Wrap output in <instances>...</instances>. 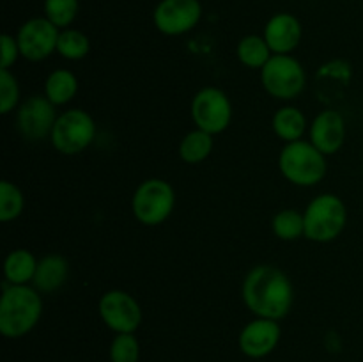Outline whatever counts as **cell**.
<instances>
[{
    "instance_id": "cell-13",
    "label": "cell",
    "mask_w": 363,
    "mask_h": 362,
    "mask_svg": "<svg viewBox=\"0 0 363 362\" xmlns=\"http://www.w3.org/2000/svg\"><path fill=\"white\" fill-rule=\"evenodd\" d=\"M282 329L277 319L255 318L241 329L238 344L241 353L250 358H264L279 344Z\"/></svg>"
},
{
    "instance_id": "cell-15",
    "label": "cell",
    "mask_w": 363,
    "mask_h": 362,
    "mask_svg": "<svg viewBox=\"0 0 363 362\" xmlns=\"http://www.w3.org/2000/svg\"><path fill=\"white\" fill-rule=\"evenodd\" d=\"M301 28L300 20L291 13H277L266 21L262 38L268 43L269 50L279 55H286L293 50L298 48L301 41Z\"/></svg>"
},
{
    "instance_id": "cell-3",
    "label": "cell",
    "mask_w": 363,
    "mask_h": 362,
    "mask_svg": "<svg viewBox=\"0 0 363 362\" xmlns=\"http://www.w3.org/2000/svg\"><path fill=\"white\" fill-rule=\"evenodd\" d=\"M279 169L289 183L296 187H314L321 183L328 170L326 155L311 141L289 142L279 155Z\"/></svg>"
},
{
    "instance_id": "cell-14",
    "label": "cell",
    "mask_w": 363,
    "mask_h": 362,
    "mask_svg": "<svg viewBox=\"0 0 363 362\" xmlns=\"http://www.w3.org/2000/svg\"><path fill=\"white\" fill-rule=\"evenodd\" d=\"M308 141L326 156L339 153L346 141V121L342 114L332 109L319 112L311 124Z\"/></svg>"
},
{
    "instance_id": "cell-1",
    "label": "cell",
    "mask_w": 363,
    "mask_h": 362,
    "mask_svg": "<svg viewBox=\"0 0 363 362\" xmlns=\"http://www.w3.org/2000/svg\"><path fill=\"white\" fill-rule=\"evenodd\" d=\"M243 302L255 318L282 319L294 302V287L287 273L272 265H259L247 273L241 286Z\"/></svg>"
},
{
    "instance_id": "cell-10",
    "label": "cell",
    "mask_w": 363,
    "mask_h": 362,
    "mask_svg": "<svg viewBox=\"0 0 363 362\" xmlns=\"http://www.w3.org/2000/svg\"><path fill=\"white\" fill-rule=\"evenodd\" d=\"M202 20L199 0H160L152 13V21L163 35H183L194 31Z\"/></svg>"
},
{
    "instance_id": "cell-23",
    "label": "cell",
    "mask_w": 363,
    "mask_h": 362,
    "mask_svg": "<svg viewBox=\"0 0 363 362\" xmlns=\"http://www.w3.org/2000/svg\"><path fill=\"white\" fill-rule=\"evenodd\" d=\"M273 233L277 238L284 241H294L300 236H305V219L303 213L298 209L287 208L273 216Z\"/></svg>"
},
{
    "instance_id": "cell-27",
    "label": "cell",
    "mask_w": 363,
    "mask_h": 362,
    "mask_svg": "<svg viewBox=\"0 0 363 362\" xmlns=\"http://www.w3.org/2000/svg\"><path fill=\"white\" fill-rule=\"evenodd\" d=\"M20 103V85L9 70H0V112L4 116L18 109Z\"/></svg>"
},
{
    "instance_id": "cell-18",
    "label": "cell",
    "mask_w": 363,
    "mask_h": 362,
    "mask_svg": "<svg viewBox=\"0 0 363 362\" xmlns=\"http://www.w3.org/2000/svg\"><path fill=\"white\" fill-rule=\"evenodd\" d=\"M273 131L282 142L301 141L303 133L307 131V117L298 106H280L275 112L272 121Z\"/></svg>"
},
{
    "instance_id": "cell-21",
    "label": "cell",
    "mask_w": 363,
    "mask_h": 362,
    "mask_svg": "<svg viewBox=\"0 0 363 362\" xmlns=\"http://www.w3.org/2000/svg\"><path fill=\"white\" fill-rule=\"evenodd\" d=\"M213 137L215 135L208 133L204 130H199V128L184 135L183 141L179 142L181 160L191 163V165L204 162L213 151Z\"/></svg>"
},
{
    "instance_id": "cell-17",
    "label": "cell",
    "mask_w": 363,
    "mask_h": 362,
    "mask_svg": "<svg viewBox=\"0 0 363 362\" xmlns=\"http://www.w3.org/2000/svg\"><path fill=\"white\" fill-rule=\"evenodd\" d=\"M38 261L35 256L27 248H14L7 254L4 261V277L7 284L14 286H23L34 280L35 270H38Z\"/></svg>"
},
{
    "instance_id": "cell-9",
    "label": "cell",
    "mask_w": 363,
    "mask_h": 362,
    "mask_svg": "<svg viewBox=\"0 0 363 362\" xmlns=\"http://www.w3.org/2000/svg\"><path fill=\"white\" fill-rule=\"evenodd\" d=\"M98 312L103 323L116 334H135L142 323V307L133 295L110 290L101 295Z\"/></svg>"
},
{
    "instance_id": "cell-26",
    "label": "cell",
    "mask_w": 363,
    "mask_h": 362,
    "mask_svg": "<svg viewBox=\"0 0 363 362\" xmlns=\"http://www.w3.org/2000/svg\"><path fill=\"white\" fill-rule=\"evenodd\" d=\"M110 362H138L140 343L135 334H116L110 343Z\"/></svg>"
},
{
    "instance_id": "cell-25",
    "label": "cell",
    "mask_w": 363,
    "mask_h": 362,
    "mask_svg": "<svg viewBox=\"0 0 363 362\" xmlns=\"http://www.w3.org/2000/svg\"><path fill=\"white\" fill-rule=\"evenodd\" d=\"M25 208V197L20 188L11 181L4 180L0 183V220L11 222L21 215Z\"/></svg>"
},
{
    "instance_id": "cell-5",
    "label": "cell",
    "mask_w": 363,
    "mask_h": 362,
    "mask_svg": "<svg viewBox=\"0 0 363 362\" xmlns=\"http://www.w3.org/2000/svg\"><path fill=\"white\" fill-rule=\"evenodd\" d=\"M261 82L269 96L282 102L296 99L307 85V73L298 59L286 53H273L272 59L262 66Z\"/></svg>"
},
{
    "instance_id": "cell-4",
    "label": "cell",
    "mask_w": 363,
    "mask_h": 362,
    "mask_svg": "<svg viewBox=\"0 0 363 362\" xmlns=\"http://www.w3.org/2000/svg\"><path fill=\"white\" fill-rule=\"evenodd\" d=\"M305 238L315 243H328L342 234L347 222V209L335 194H321L312 199L303 212Z\"/></svg>"
},
{
    "instance_id": "cell-22",
    "label": "cell",
    "mask_w": 363,
    "mask_h": 362,
    "mask_svg": "<svg viewBox=\"0 0 363 362\" xmlns=\"http://www.w3.org/2000/svg\"><path fill=\"white\" fill-rule=\"evenodd\" d=\"M91 50V41L78 28H62L57 41V53L67 60H82Z\"/></svg>"
},
{
    "instance_id": "cell-11",
    "label": "cell",
    "mask_w": 363,
    "mask_h": 362,
    "mask_svg": "<svg viewBox=\"0 0 363 362\" xmlns=\"http://www.w3.org/2000/svg\"><path fill=\"white\" fill-rule=\"evenodd\" d=\"M59 34V28L52 21L46 20L45 16H35L27 20L18 28L16 34L21 57L32 60V62L48 59L52 53L57 52Z\"/></svg>"
},
{
    "instance_id": "cell-12",
    "label": "cell",
    "mask_w": 363,
    "mask_h": 362,
    "mask_svg": "<svg viewBox=\"0 0 363 362\" xmlns=\"http://www.w3.org/2000/svg\"><path fill=\"white\" fill-rule=\"evenodd\" d=\"M57 117L55 105L46 96L34 94L16 109V126L23 138L39 142L52 135Z\"/></svg>"
},
{
    "instance_id": "cell-20",
    "label": "cell",
    "mask_w": 363,
    "mask_h": 362,
    "mask_svg": "<svg viewBox=\"0 0 363 362\" xmlns=\"http://www.w3.org/2000/svg\"><path fill=\"white\" fill-rule=\"evenodd\" d=\"M236 55L243 66L250 67V70H262V66L272 59L273 52L262 35L248 34L238 43Z\"/></svg>"
},
{
    "instance_id": "cell-29",
    "label": "cell",
    "mask_w": 363,
    "mask_h": 362,
    "mask_svg": "<svg viewBox=\"0 0 363 362\" xmlns=\"http://www.w3.org/2000/svg\"><path fill=\"white\" fill-rule=\"evenodd\" d=\"M351 73H353V70H351L350 62H346V60H332V62L321 66V70L318 71V77L325 75V77H332L335 80L342 82V84H347L351 80Z\"/></svg>"
},
{
    "instance_id": "cell-28",
    "label": "cell",
    "mask_w": 363,
    "mask_h": 362,
    "mask_svg": "<svg viewBox=\"0 0 363 362\" xmlns=\"http://www.w3.org/2000/svg\"><path fill=\"white\" fill-rule=\"evenodd\" d=\"M0 46H2V53H0V59H2L0 60V70H9V67L14 66V62L21 57L16 35L2 34V38H0Z\"/></svg>"
},
{
    "instance_id": "cell-7",
    "label": "cell",
    "mask_w": 363,
    "mask_h": 362,
    "mask_svg": "<svg viewBox=\"0 0 363 362\" xmlns=\"http://www.w3.org/2000/svg\"><path fill=\"white\" fill-rule=\"evenodd\" d=\"M96 138V123L89 112L82 109L64 110L59 114L50 141L59 153L66 156L80 155Z\"/></svg>"
},
{
    "instance_id": "cell-19",
    "label": "cell",
    "mask_w": 363,
    "mask_h": 362,
    "mask_svg": "<svg viewBox=\"0 0 363 362\" xmlns=\"http://www.w3.org/2000/svg\"><path fill=\"white\" fill-rule=\"evenodd\" d=\"M78 78L69 70H55L45 82V96L55 106L66 105L77 96Z\"/></svg>"
},
{
    "instance_id": "cell-2",
    "label": "cell",
    "mask_w": 363,
    "mask_h": 362,
    "mask_svg": "<svg viewBox=\"0 0 363 362\" xmlns=\"http://www.w3.org/2000/svg\"><path fill=\"white\" fill-rule=\"evenodd\" d=\"M43 293L23 284H4L0 298V332L7 339L23 337L39 323L43 314Z\"/></svg>"
},
{
    "instance_id": "cell-6",
    "label": "cell",
    "mask_w": 363,
    "mask_h": 362,
    "mask_svg": "<svg viewBox=\"0 0 363 362\" xmlns=\"http://www.w3.org/2000/svg\"><path fill=\"white\" fill-rule=\"evenodd\" d=\"M176 206V192L172 185L160 177H151L138 185L131 199L135 219L149 227L165 222Z\"/></svg>"
},
{
    "instance_id": "cell-16",
    "label": "cell",
    "mask_w": 363,
    "mask_h": 362,
    "mask_svg": "<svg viewBox=\"0 0 363 362\" xmlns=\"http://www.w3.org/2000/svg\"><path fill=\"white\" fill-rule=\"evenodd\" d=\"M69 277V263L60 254H48L38 261L34 287L39 293H53L66 284Z\"/></svg>"
},
{
    "instance_id": "cell-8",
    "label": "cell",
    "mask_w": 363,
    "mask_h": 362,
    "mask_svg": "<svg viewBox=\"0 0 363 362\" xmlns=\"http://www.w3.org/2000/svg\"><path fill=\"white\" fill-rule=\"evenodd\" d=\"M191 119L199 130L218 135L229 128L233 119V105L222 89L204 87L191 99Z\"/></svg>"
},
{
    "instance_id": "cell-24",
    "label": "cell",
    "mask_w": 363,
    "mask_h": 362,
    "mask_svg": "<svg viewBox=\"0 0 363 362\" xmlns=\"http://www.w3.org/2000/svg\"><path fill=\"white\" fill-rule=\"evenodd\" d=\"M78 9H80L78 0H45L43 4L45 18L52 21L59 31L71 27V23L77 20Z\"/></svg>"
}]
</instances>
